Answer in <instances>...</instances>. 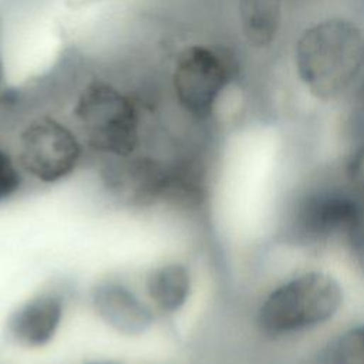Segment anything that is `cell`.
I'll list each match as a JSON object with an SVG mask.
<instances>
[{
	"instance_id": "obj_7",
	"label": "cell",
	"mask_w": 364,
	"mask_h": 364,
	"mask_svg": "<svg viewBox=\"0 0 364 364\" xmlns=\"http://www.w3.org/2000/svg\"><path fill=\"white\" fill-rule=\"evenodd\" d=\"M363 205L353 196L324 191L307 196L297 208L296 232L309 240H320L336 233H351Z\"/></svg>"
},
{
	"instance_id": "obj_13",
	"label": "cell",
	"mask_w": 364,
	"mask_h": 364,
	"mask_svg": "<svg viewBox=\"0 0 364 364\" xmlns=\"http://www.w3.org/2000/svg\"><path fill=\"white\" fill-rule=\"evenodd\" d=\"M23 173L17 158L0 145V203L11 199L20 191Z\"/></svg>"
},
{
	"instance_id": "obj_2",
	"label": "cell",
	"mask_w": 364,
	"mask_h": 364,
	"mask_svg": "<svg viewBox=\"0 0 364 364\" xmlns=\"http://www.w3.org/2000/svg\"><path fill=\"white\" fill-rule=\"evenodd\" d=\"M73 121L91 151L111 159L134 156L142 142V112L129 91L107 78L87 81L73 102Z\"/></svg>"
},
{
	"instance_id": "obj_6",
	"label": "cell",
	"mask_w": 364,
	"mask_h": 364,
	"mask_svg": "<svg viewBox=\"0 0 364 364\" xmlns=\"http://www.w3.org/2000/svg\"><path fill=\"white\" fill-rule=\"evenodd\" d=\"M111 192L129 206H149L173 189L175 173L166 164L146 156L115 159L107 173Z\"/></svg>"
},
{
	"instance_id": "obj_9",
	"label": "cell",
	"mask_w": 364,
	"mask_h": 364,
	"mask_svg": "<svg viewBox=\"0 0 364 364\" xmlns=\"http://www.w3.org/2000/svg\"><path fill=\"white\" fill-rule=\"evenodd\" d=\"M64 311L65 299L60 291H41L20 304L10 314L7 331L23 347H44L58 333Z\"/></svg>"
},
{
	"instance_id": "obj_15",
	"label": "cell",
	"mask_w": 364,
	"mask_h": 364,
	"mask_svg": "<svg viewBox=\"0 0 364 364\" xmlns=\"http://www.w3.org/2000/svg\"><path fill=\"white\" fill-rule=\"evenodd\" d=\"M351 237H353V242L355 245V249L358 252V255L361 256V259L364 260V206H363V210L351 230Z\"/></svg>"
},
{
	"instance_id": "obj_11",
	"label": "cell",
	"mask_w": 364,
	"mask_h": 364,
	"mask_svg": "<svg viewBox=\"0 0 364 364\" xmlns=\"http://www.w3.org/2000/svg\"><path fill=\"white\" fill-rule=\"evenodd\" d=\"M237 16L246 43L255 48H267L282 27L283 0H237Z\"/></svg>"
},
{
	"instance_id": "obj_8",
	"label": "cell",
	"mask_w": 364,
	"mask_h": 364,
	"mask_svg": "<svg viewBox=\"0 0 364 364\" xmlns=\"http://www.w3.org/2000/svg\"><path fill=\"white\" fill-rule=\"evenodd\" d=\"M95 314L122 336H141L154 324V309L129 286L118 280H102L91 290Z\"/></svg>"
},
{
	"instance_id": "obj_4",
	"label": "cell",
	"mask_w": 364,
	"mask_h": 364,
	"mask_svg": "<svg viewBox=\"0 0 364 364\" xmlns=\"http://www.w3.org/2000/svg\"><path fill=\"white\" fill-rule=\"evenodd\" d=\"M341 303L338 283L324 273L299 276L272 291L259 310V323L272 334L291 333L330 318Z\"/></svg>"
},
{
	"instance_id": "obj_1",
	"label": "cell",
	"mask_w": 364,
	"mask_h": 364,
	"mask_svg": "<svg viewBox=\"0 0 364 364\" xmlns=\"http://www.w3.org/2000/svg\"><path fill=\"white\" fill-rule=\"evenodd\" d=\"M293 58L300 82L313 97L337 100L364 71V33L351 20L323 18L300 33Z\"/></svg>"
},
{
	"instance_id": "obj_10",
	"label": "cell",
	"mask_w": 364,
	"mask_h": 364,
	"mask_svg": "<svg viewBox=\"0 0 364 364\" xmlns=\"http://www.w3.org/2000/svg\"><path fill=\"white\" fill-rule=\"evenodd\" d=\"M144 286L154 309L164 314H173L186 304L192 277L185 264L168 262L152 267L145 276Z\"/></svg>"
},
{
	"instance_id": "obj_12",
	"label": "cell",
	"mask_w": 364,
	"mask_h": 364,
	"mask_svg": "<svg viewBox=\"0 0 364 364\" xmlns=\"http://www.w3.org/2000/svg\"><path fill=\"white\" fill-rule=\"evenodd\" d=\"M327 364H364V324L348 330L331 344Z\"/></svg>"
},
{
	"instance_id": "obj_14",
	"label": "cell",
	"mask_w": 364,
	"mask_h": 364,
	"mask_svg": "<svg viewBox=\"0 0 364 364\" xmlns=\"http://www.w3.org/2000/svg\"><path fill=\"white\" fill-rule=\"evenodd\" d=\"M348 178L355 193L364 199V142L358 146L350 161Z\"/></svg>"
},
{
	"instance_id": "obj_3",
	"label": "cell",
	"mask_w": 364,
	"mask_h": 364,
	"mask_svg": "<svg viewBox=\"0 0 364 364\" xmlns=\"http://www.w3.org/2000/svg\"><path fill=\"white\" fill-rule=\"evenodd\" d=\"M237 71L236 57L228 47L209 43L188 44L178 51L172 64L173 98L189 117L208 119L236 80Z\"/></svg>"
},
{
	"instance_id": "obj_5",
	"label": "cell",
	"mask_w": 364,
	"mask_h": 364,
	"mask_svg": "<svg viewBox=\"0 0 364 364\" xmlns=\"http://www.w3.org/2000/svg\"><path fill=\"white\" fill-rule=\"evenodd\" d=\"M84 142L75 128L53 115H38L21 129L16 158L21 171L38 182L55 183L78 168Z\"/></svg>"
}]
</instances>
